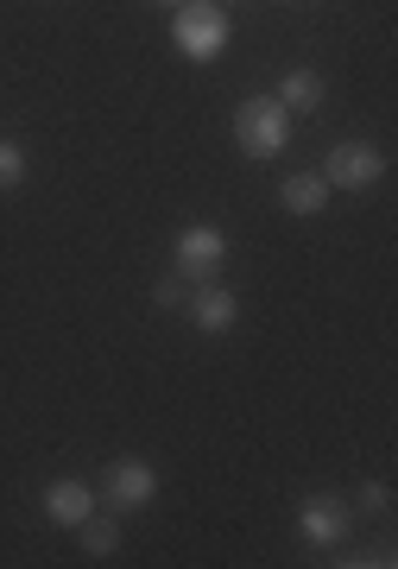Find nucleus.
<instances>
[{
  "label": "nucleus",
  "instance_id": "f257e3e1",
  "mask_svg": "<svg viewBox=\"0 0 398 569\" xmlns=\"http://www.w3.org/2000/svg\"><path fill=\"white\" fill-rule=\"evenodd\" d=\"M285 140H291V108L279 96H247L235 108V146L247 159H279Z\"/></svg>",
  "mask_w": 398,
  "mask_h": 569
},
{
  "label": "nucleus",
  "instance_id": "f03ea898",
  "mask_svg": "<svg viewBox=\"0 0 398 569\" xmlns=\"http://www.w3.org/2000/svg\"><path fill=\"white\" fill-rule=\"evenodd\" d=\"M171 39L190 63H216L228 51V13H221L216 0H183L178 20H171Z\"/></svg>",
  "mask_w": 398,
  "mask_h": 569
},
{
  "label": "nucleus",
  "instance_id": "7ed1b4c3",
  "mask_svg": "<svg viewBox=\"0 0 398 569\" xmlns=\"http://www.w3.org/2000/svg\"><path fill=\"white\" fill-rule=\"evenodd\" d=\"M386 178V152L379 146H360V140H341L322 164V183L329 190H367V183Z\"/></svg>",
  "mask_w": 398,
  "mask_h": 569
},
{
  "label": "nucleus",
  "instance_id": "20e7f679",
  "mask_svg": "<svg viewBox=\"0 0 398 569\" xmlns=\"http://www.w3.org/2000/svg\"><path fill=\"white\" fill-rule=\"evenodd\" d=\"M221 260H228V241H221V228L197 222V228H183V234H178V279L209 284V279L221 272Z\"/></svg>",
  "mask_w": 398,
  "mask_h": 569
},
{
  "label": "nucleus",
  "instance_id": "39448f33",
  "mask_svg": "<svg viewBox=\"0 0 398 569\" xmlns=\"http://www.w3.org/2000/svg\"><path fill=\"white\" fill-rule=\"evenodd\" d=\"M348 526H355V507L348 500H336V493H317V500H304V512H298V531L310 538V545H341L348 538Z\"/></svg>",
  "mask_w": 398,
  "mask_h": 569
},
{
  "label": "nucleus",
  "instance_id": "423d86ee",
  "mask_svg": "<svg viewBox=\"0 0 398 569\" xmlns=\"http://www.w3.org/2000/svg\"><path fill=\"white\" fill-rule=\"evenodd\" d=\"M152 493H159V468H152V462H140V456H120V462L108 468V507L133 512V507H146Z\"/></svg>",
  "mask_w": 398,
  "mask_h": 569
},
{
  "label": "nucleus",
  "instance_id": "0eeeda50",
  "mask_svg": "<svg viewBox=\"0 0 398 569\" xmlns=\"http://www.w3.org/2000/svg\"><path fill=\"white\" fill-rule=\"evenodd\" d=\"M190 323L197 329H209V336H216V329H228L240 317V305H235V291H221V284H197V291H190Z\"/></svg>",
  "mask_w": 398,
  "mask_h": 569
},
{
  "label": "nucleus",
  "instance_id": "6e6552de",
  "mask_svg": "<svg viewBox=\"0 0 398 569\" xmlns=\"http://www.w3.org/2000/svg\"><path fill=\"white\" fill-rule=\"evenodd\" d=\"M44 512H51V526H70L77 531L89 512H96V493L82 488V481H51L44 488Z\"/></svg>",
  "mask_w": 398,
  "mask_h": 569
},
{
  "label": "nucleus",
  "instance_id": "1a4fd4ad",
  "mask_svg": "<svg viewBox=\"0 0 398 569\" xmlns=\"http://www.w3.org/2000/svg\"><path fill=\"white\" fill-rule=\"evenodd\" d=\"M279 203L291 209V216H317V209L329 203V183H322V171H291V178L279 183Z\"/></svg>",
  "mask_w": 398,
  "mask_h": 569
},
{
  "label": "nucleus",
  "instance_id": "9d476101",
  "mask_svg": "<svg viewBox=\"0 0 398 569\" xmlns=\"http://www.w3.org/2000/svg\"><path fill=\"white\" fill-rule=\"evenodd\" d=\"M279 102H285V108H317V102H322V77H317V70H285Z\"/></svg>",
  "mask_w": 398,
  "mask_h": 569
},
{
  "label": "nucleus",
  "instance_id": "9b49d317",
  "mask_svg": "<svg viewBox=\"0 0 398 569\" xmlns=\"http://www.w3.org/2000/svg\"><path fill=\"white\" fill-rule=\"evenodd\" d=\"M77 538H82V550H89V557H115L120 526H115V519H101V512H89V519L77 526Z\"/></svg>",
  "mask_w": 398,
  "mask_h": 569
},
{
  "label": "nucleus",
  "instance_id": "f8f14e48",
  "mask_svg": "<svg viewBox=\"0 0 398 569\" xmlns=\"http://www.w3.org/2000/svg\"><path fill=\"white\" fill-rule=\"evenodd\" d=\"M190 291H197V284L171 272V279H159V284H152V305H159V310H183V305H190Z\"/></svg>",
  "mask_w": 398,
  "mask_h": 569
},
{
  "label": "nucleus",
  "instance_id": "ddd939ff",
  "mask_svg": "<svg viewBox=\"0 0 398 569\" xmlns=\"http://www.w3.org/2000/svg\"><path fill=\"white\" fill-rule=\"evenodd\" d=\"M20 178H26V152L13 140H0V190H20Z\"/></svg>",
  "mask_w": 398,
  "mask_h": 569
},
{
  "label": "nucleus",
  "instance_id": "4468645a",
  "mask_svg": "<svg viewBox=\"0 0 398 569\" xmlns=\"http://www.w3.org/2000/svg\"><path fill=\"white\" fill-rule=\"evenodd\" d=\"M360 507H367V512H386V507H392V488H386V481H367V488H360Z\"/></svg>",
  "mask_w": 398,
  "mask_h": 569
},
{
  "label": "nucleus",
  "instance_id": "2eb2a0df",
  "mask_svg": "<svg viewBox=\"0 0 398 569\" xmlns=\"http://www.w3.org/2000/svg\"><path fill=\"white\" fill-rule=\"evenodd\" d=\"M159 7H183V0H159Z\"/></svg>",
  "mask_w": 398,
  "mask_h": 569
},
{
  "label": "nucleus",
  "instance_id": "dca6fc26",
  "mask_svg": "<svg viewBox=\"0 0 398 569\" xmlns=\"http://www.w3.org/2000/svg\"><path fill=\"white\" fill-rule=\"evenodd\" d=\"M216 7H221V0H216Z\"/></svg>",
  "mask_w": 398,
  "mask_h": 569
}]
</instances>
